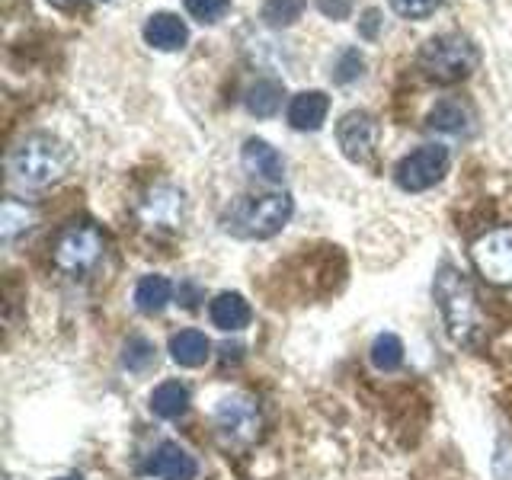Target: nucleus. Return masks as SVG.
Here are the masks:
<instances>
[{
    "instance_id": "nucleus-1",
    "label": "nucleus",
    "mask_w": 512,
    "mask_h": 480,
    "mask_svg": "<svg viewBox=\"0 0 512 480\" xmlns=\"http://www.w3.org/2000/svg\"><path fill=\"white\" fill-rule=\"evenodd\" d=\"M432 292H436V304H439L448 336L461 346H474L480 340V333H484V317H480L477 295L471 282L464 279V272L455 269L452 263H442Z\"/></svg>"
},
{
    "instance_id": "nucleus-2",
    "label": "nucleus",
    "mask_w": 512,
    "mask_h": 480,
    "mask_svg": "<svg viewBox=\"0 0 512 480\" xmlns=\"http://www.w3.org/2000/svg\"><path fill=\"white\" fill-rule=\"evenodd\" d=\"M74 154L61 138L48 135V132H36L23 138L10 154V176L13 183H20L26 189H45L58 183L64 173L71 170Z\"/></svg>"
},
{
    "instance_id": "nucleus-3",
    "label": "nucleus",
    "mask_w": 512,
    "mask_h": 480,
    "mask_svg": "<svg viewBox=\"0 0 512 480\" xmlns=\"http://www.w3.org/2000/svg\"><path fill=\"white\" fill-rule=\"evenodd\" d=\"M295 202L288 192H266V196H240L221 215V228L240 240H269L292 221Z\"/></svg>"
},
{
    "instance_id": "nucleus-4",
    "label": "nucleus",
    "mask_w": 512,
    "mask_h": 480,
    "mask_svg": "<svg viewBox=\"0 0 512 480\" xmlns=\"http://www.w3.org/2000/svg\"><path fill=\"white\" fill-rule=\"evenodd\" d=\"M477 45L464 32H442L420 48V71L436 84H458L477 68Z\"/></svg>"
},
{
    "instance_id": "nucleus-5",
    "label": "nucleus",
    "mask_w": 512,
    "mask_h": 480,
    "mask_svg": "<svg viewBox=\"0 0 512 480\" xmlns=\"http://www.w3.org/2000/svg\"><path fill=\"white\" fill-rule=\"evenodd\" d=\"M215 432L218 439L228 445V448H244L250 445L256 436H260L263 429V413H260V404H256L253 397L247 394H228L218 400L215 407Z\"/></svg>"
},
{
    "instance_id": "nucleus-6",
    "label": "nucleus",
    "mask_w": 512,
    "mask_h": 480,
    "mask_svg": "<svg viewBox=\"0 0 512 480\" xmlns=\"http://www.w3.org/2000/svg\"><path fill=\"white\" fill-rule=\"evenodd\" d=\"M103 253L106 240L90 224H68L55 240V266L61 272H71V276H84V272L96 269Z\"/></svg>"
},
{
    "instance_id": "nucleus-7",
    "label": "nucleus",
    "mask_w": 512,
    "mask_h": 480,
    "mask_svg": "<svg viewBox=\"0 0 512 480\" xmlns=\"http://www.w3.org/2000/svg\"><path fill=\"white\" fill-rule=\"evenodd\" d=\"M448 164H452V154L445 144H423L400 157V164L394 167V183L404 192H426L445 180Z\"/></svg>"
},
{
    "instance_id": "nucleus-8",
    "label": "nucleus",
    "mask_w": 512,
    "mask_h": 480,
    "mask_svg": "<svg viewBox=\"0 0 512 480\" xmlns=\"http://www.w3.org/2000/svg\"><path fill=\"white\" fill-rule=\"evenodd\" d=\"M138 221L148 231H176L186 221V196L170 183H157L138 202Z\"/></svg>"
},
{
    "instance_id": "nucleus-9",
    "label": "nucleus",
    "mask_w": 512,
    "mask_h": 480,
    "mask_svg": "<svg viewBox=\"0 0 512 480\" xmlns=\"http://www.w3.org/2000/svg\"><path fill=\"white\" fill-rule=\"evenodd\" d=\"M471 260L493 285H512V228H496L474 240Z\"/></svg>"
},
{
    "instance_id": "nucleus-10",
    "label": "nucleus",
    "mask_w": 512,
    "mask_h": 480,
    "mask_svg": "<svg viewBox=\"0 0 512 480\" xmlns=\"http://www.w3.org/2000/svg\"><path fill=\"white\" fill-rule=\"evenodd\" d=\"M336 144H340L343 157L352 160V164H365V160H372L375 144H378L375 116H368L365 109L346 112V116L340 119V125H336Z\"/></svg>"
},
{
    "instance_id": "nucleus-11",
    "label": "nucleus",
    "mask_w": 512,
    "mask_h": 480,
    "mask_svg": "<svg viewBox=\"0 0 512 480\" xmlns=\"http://www.w3.org/2000/svg\"><path fill=\"white\" fill-rule=\"evenodd\" d=\"M154 480H196L199 464L180 442H160L141 468Z\"/></svg>"
},
{
    "instance_id": "nucleus-12",
    "label": "nucleus",
    "mask_w": 512,
    "mask_h": 480,
    "mask_svg": "<svg viewBox=\"0 0 512 480\" xmlns=\"http://www.w3.org/2000/svg\"><path fill=\"white\" fill-rule=\"evenodd\" d=\"M240 164H244V170L260 183L279 186L285 180V157L263 138L244 141V148H240Z\"/></svg>"
},
{
    "instance_id": "nucleus-13",
    "label": "nucleus",
    "mask_w": 512,
    "mask_h": 480,
    "mask_svg": "<svg viewBox=\"0 0 512 480\" xmlns=\"http://www.w3.org/2000/svg\"><path fill=\"white\" fill-rule=\"evenodd\" d=\"M327 112H330V96L324 90H304L292 96L285 116L295 132H317V128H324Z\"/></svg>"
},
{
    "instance_id": "nucleus-14",
    "label": "nucleus",
    "mask_w": 512,
    "mask_h": 480,
    "mask_svg": "<svg viewBox=\"0 0 512 480\" xmlns=\"http://www.w3.org/2000/svg\"><path fill=\"white\" fill-rule=\"evenodd\" d=\"M144 42L157 52H180L189 42V26L176 13H154L144 23Z\"/></svg>"
},
{
    "instance_id": "nucleus-15",
    "label": "nucleus",
    "mask_w": 512,
    "mask_h": 480,
    "mask_svg": "<svg viewBox=\"0 0 512 480\" xmlns=\"http://www.w3.org/2000/svg\"><path fill=\"white\" fill-rule=\"evenodd\" d=\"M208 317H212V324L218 330L237 333V330L250 327L253 311H250L247 298L240 295V292H221V295L212 298V304H208Z\"/></svg>"
},
{
    "instance_id": "nucleus-16",
    "label": "nucleus",
    "mask_w": 512,
    "mask_h": 480,
    "mask_svg": "<svg viewBox=\"0 0 512 480\" xmlns=\"http://www.w3.org/2000/svg\"><path fill=\"white\" fill-rule=\"evenodd\" d=\"M282 96H285V87L279 84L276 77H260V80H253V84L247 87L244 109L256 119H272L282 109Z\"/></svg>"
},
{
    "instance_id": "nucleus-17",
    "label": "nucleus",
    "mask_w": 512,
    "mask_h": 480,
    "mask_svg": "<svg viewBox=\"0 0 512 480\" xmlns=\"http://www.w3.org/2000/svg\"><path fill=\"white\" fill-rule=\"evenodd\" d=\"M471 109L464 106L461 100H455V96H445V100H439L436 106L429 109L426 116V125L432 128V132H445V135H464L471 128Z\"/></svg>"
},
{
    "instance_id": "nucleus-18",
    "label": "nucleus",
    "mask_w": 512,
    "mask_h": 480,
    "mask_svg": "<svg viewBox=\"0 0 512 480\" xmlns=\"http://www.w3.org/2000/svg\"><path fill=\"white\" fill-rule=\"evenodd\" d=\"M212 356V343L202 330H180L170 336V359L183 368H199Z\"/></svg>"
},
{
    "instance_id": "nucleus-19",
    "label": "nucleus",
    "mask_w": 512,
    "mask_h": 480,
    "mask_svg": "<svg viewBox=\"0 0 512 480\" xmlns=\"http://www.w3.org/2000/svg\"><path fill=\"white\" fill-rule=\"evenodd\" d=\"M173 301V282L167 276H157V272H151V276H141L138 285H135V308L141 314H160L167 308V304Z\"/></svg>"
},
{
    "instance_id": "nucleus-20",
    "label": "nucleus",
    "mask_w": 512,
    "mask_h": 480,
    "mask_svg": "<svg viewBox=\"0 0 512 480\" xmlns=\"http://www.w3.org/2000/svg\"><path fill=\"white\" fill-rule=\"evenodd\" d=\"M189 388L183 381H164L157 384L151 394V413L160 416V420H180V416L189 410Z\"/></svg>"
},
{
    "instance_id": "nucleus-21",
    "label": "nucleus",
    "mask_w": 512,
    "mask_h": 480,
    "mask_svg": "<svg viewBox=\"0 0 512 480\" xmlns=\"http://www.w3.org/2000/svg\"><path fill=\"white\" fill-rule=\"evenodd\" d=\"M368 359L378 368V372H397L404 365V343H400L397 333H378L368 349Z\"/></svg>"
},
{
    "instance_id": "nucleus-22",
    "label": "nucleus",
    "mask_w": 512,
    "mask_h": 480,
    "mask_svg": "<svg viewBox=\"0 0 512 480\" xmlns=\"http://www.w3.org/2000/svg\"><path fill=\"white\" fill-rule=\"evenodd\" d=\"M32 221H36V212H32L26 202L7 199L4 212H0V234H4V244H13L16 237L26 234L32 228Z\"/></svg>"
},
{
    "instance_id": "nucleus-23",
    "label": "nucleus",
    "mask_w": 512,
    "mask_h": 480,
    "mask_svg": "<svg viewBox=\"0 0 512 480\" xmlns=\"http://www.w3.org/2000/svg\"><path fill=\"white\" fill-rule=\"evenodd\" d=\"M304 7H308V0H266L260 10V20L272 29H285L301 20Z\"/></svg>"
},
{
    "instance_id": "nucleus-24",
    "label": "nucleus",
    "mask_w": 512,
    "mask_h": 480,
    "mask_svg": "<svg viewBox=\"0 0 512 480\" xmlns=\"http://www.w3.org/2000/svg\"><path fill=\"white\" fill-rule=\"evenodd\" d=\"M154 359H157V349L151 340H144V336H128L122 346V368H128V372H148Z\"/></svg>"
},
{
    "instance_id": "nucleus-25",
    "label": "nucleus",
    "mask_w": 512,
    "mask_h": 480,
    "mask_svg": "<svg viewBox=\"0 0 512 480\" xmlns=\"http://www.w3.org/2000/svg\"><path fill=\"white\" fill-rule=\"evenodd\" d=\"M362 68H365V58H362L359 48H346V52L336 55L330 77H333V84H343L346 87V84H352V80L362 77Z\"/></svg>"
},
{
    "instance_id": "nucleus-26",
    "label": "nucleus",
    "mask_w": 512,
    "mask_h": 480,
    "mask_svg": "<svg viewBox=\"0 0 512 480\" xmlns=\"http://www.w3.org/2000/svg\"><path fill=\"white\" fill-rule=\"evenodd\" d=\"M186 13L199 23H218L231 10V0H183Z\"/></svg>"
},
{
    "instance_id": "nucleus-27",
    "label": "nucleus",
    "mask_w": 512,
    "mask_h": 480,
    "mask_svg": "<svg viewBox=\"0 0 512 480\" xmlns=\"http://www.w3.org/2000/svg\"><path fill=\"white\" fill-rule=\"evenodd\" d=\"M388 4L404 20H426V16H432L442 7V0H388Z\"/></svg>"
},
{
    "instance_id": "nucleus-28",
    "label": "nucleus",
    "mask_w": 512,
    "mask_h": 480,
    "mask_svg": "<svg viewBox=\"0 0 512 480\" xmlns=\"http://www.w3.org/2000/svg\"><path fill=\"white\" fill-rule=\"evenodd\" d=\"M317 10L327 16V20H346L352 13V0H317Z\"/></svg>"
},
{
    "instance_id": "nucleus-29",
    "label": "nucleus",
    "mask_w": 512,
    "mask_h": 480,
    "mask_svg": "<svg viewBox=\"0 0 512 480\" xmlns=\"http://www.w3.org/2000/svg\"><path fill=\"white\" fill-rule=\"evenodd\" d=\"M378 20H381V13H378V10H365V23H362V36H365V39H375Z\"/></svg>"
},
{
    "instance_id": "nucleus-30",
    "label": "nucleus",
    "mask_w": 512,
    "mask_h": 480,
    "mask_svg": "<svg viewBox=\"0 0 512 480\" xmlns=\"http://www.w3.org/2000/svg\"><path fill=\"white\" fill-rule=\"evenodd\" d=\"M58 480H84V477H58Z\"/></svg>"
},
{
    "instance_id": "nucleus-31",
    "label": "nucleus",
    "mask_w": 512,
    "mask_h": 480,
    "mask_svg": "<svg viewBox=\"0 0 512 480\" xmlns=\"http://www.w3.org/2000/svg\"><path fill=\"white\" fill-rule=\"evenodd\" d=\"M52 4H68V0H52Z\"/></svg>"
}]
</instances>
